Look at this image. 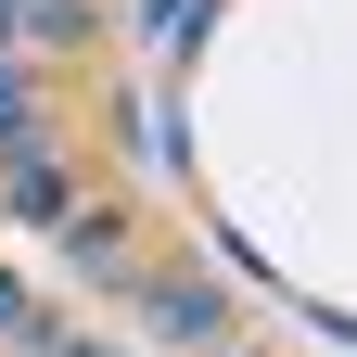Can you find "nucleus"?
Segmentation results:
<instances>
[{"label":"nucleus","instance_id":"1","mask_svg":"<svg viewBox=\"0 0 357 357\" xmlns=\"http://www.w3.org/2000/svg\"><path fill=\"white\" fill-rule=\"evenodd\" d=\"M0 332H26V294H13V281H0Z\"/></svg>","mask_w":357,"mask_h":357}]
</instances>
